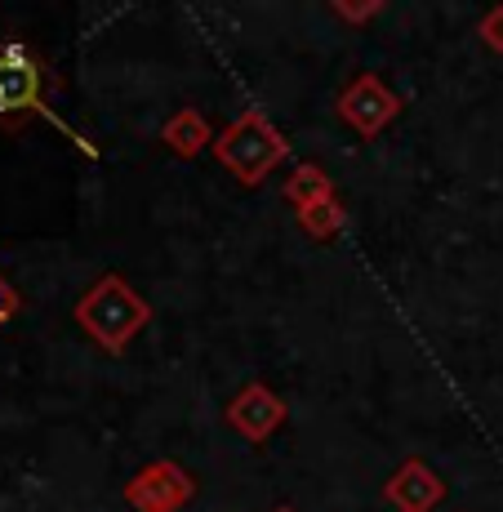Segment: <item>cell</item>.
I'll use <instances>...</instances> for the list:
<instances>
[{"instance_id":"6da1fadb","label":"cell","mask_w":503,"mask_h":512,"mask_svg":"<svg viewBox=\"0 0 503 512\" xmlns=\"http://www.w3.org/2000/svg\"><path fill=\"white\" fill-rule=\"evenodd\" d=\"M9 312H14V294H9V285L0 281V321H5Z\"/></svg>"}]
</instances>
